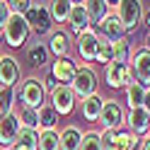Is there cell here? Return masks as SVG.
I'll list each match as a JSON object with an SVG mask.
<instances>
[{
	"label": "cell",
	"mask_w": 150,
	"mask_h": 150,
	"mask_svg": "<svg viewBox=\"0 0 150 150\" xmlns=\"http://www.w3.org/2000/svg\"><path fill=\"white\" fill-rule=\"evenodd\" d=\"M68 34L80 36L85 29H90L92 22H90V15H87V5L85 3H73L70 7V17H68Z\"/></svg>",
	"instance_id": "13"
},
{
	"label": "cell",
	"mask_w": 150,
	"mask_h": 150,
	"mask_svg": "<svg viewBox=\"0 0 150 150\" xmlns=\"http://www.w3.org/2000/svg\"><path fill=\"white\" fill-rule=\"evenodd\" d=\"M131 58V41L128 39H121L114 44V63H128Z\"/></svg>",
	"instance_id": "30"
},
{
	"label": "cell",
	"mask_w": 150,
	"mask_h": 150,
	"mask_svg": "<svg viewBox=\"0 0 150 150\" xmlns=\"http://www.w3.org/2000/svg\"><path fill=\"white\" fill-rule=\"evenodd\" d=\"M20 131H22V124H20V114H5L0 119V150H10L17 138H20Z\"/></svg>",
	"instance_id": "7"
},
{
	"label": "cell",
	"mask_w": 150,
	"mask_h": 150,
	"mask_svg": "<svg viewBox=\"0 0 150 150\" xmlns=\"http://www.w3.org/2000/svg\"><path fill=\"white\" fill-rule=\"evenodd\" d=\"M75 92L70 87H65V85H58L51 95H49V104L58 111V116H65V114H70V111L75 109Z\"/></svg>",
	"instance_id": "10"
},
{
	"label": "cell",
	"mask_w": 150,
	"mask_h": 150,
	"mask_svg": "<svg viewBox=\"0 0 150 150\" xmlns=\"http://www.w3.org/2000/svg\"><path fill=\"white\" fill-rule=\"evenodd\" d=\"M75 73H78V65L70 58H58V61L51 63V78L58 82V85L70 87L73 80H75Z\"/></svg>",
	"instance_id": "14"
},
{
	"label": "cell",
	"mask_w": 150,
	"mask_h": 150,
	"mask_svg": "<svg viewBox=\"0 0 150 150\" xmlns=\"http://www.w3.org/2000/svg\"><path fill=\"white\" fill-rule=\"evenodd\" d=\"M99 140H102V148L104 150H119V131L102 128L99 131Z\"/></svg>",
	"instance_id": "31"
},
{
	"label": "cell",
	"mask_w": 150,
	"mask_h": 150,
	"mask_svg": "<svg viewBox=\"0 0 150 150\" xmlns=\"http://www.w3.org/2000/svg\"><path fill=\"white\" fill-rule=\"evenodd\" d=\"M97 46H99V34L95 27L85 29L80 36H78V56L82 61H97Z\"/></svg>",
	"instance_id": "12"
},
{
	"label": "cell",
	"mask_w": 150,
	"mask_h": 150,
	"mask_svg": "<svg viewBox=\"0 0 150 150\" xmlns=\"http://www.w3.org/2000/svg\"><path fill=\"white\" fill-rule=\"evenodd\" d=\"M126 126H128L131 133H136L138 138H140V136H145V133H148V128H150V111H145L143 107L131 109L128 114H126Z\"/></svg>",
	"instance_id": "17"
},
{
	"label": "cell",
	"mask_w": 150,
	"mask_h": 150,
	"mask_svg": "<svg viewBox=\"0 0 150 150\" xmlns=\"http://www.w3.org/2000/svg\"><path fill=\"white\" fill-rule=\"evenodd\" d=\"M99 36L102 39H107V41H111V44H116V41H121V39H126V29H124V24H121V20L111 12L104 22H102L99 27Z\"/></svg>",
	"instance_id": "15"
},
{
	"label": "cell",
	"mask_w": 150,
	"mask_h": 150,
	"mask_svg": "<svg viewBox=\"0 0 150 150\" xmlns=\"http://www.w3.org/2000/svg\"><path fill=\"white\" fill-rule=\"evenodd\" d=\"M143 97H145V87L140 82H131L126 87V102H128V109H138L143 107Z\"/></svg>",
	"instance_id": "26"
},
{
	"label": "cell",
	"mask_w": 150,
	"mask_h": 150,
	"mask_svg": "<svg viewBox=\"0 0 150 150\" xmlns=\"http://www.w3.org/2000/svg\"><path fill=\"white\" fill-rule=\"evenodd\" d=\"M70 90L75 92V97L80 99H87L92 95H97V73L90 68V65H80L78 73H75V80Z\"/></svg>",
	"instance_id": "5"
},
{
	"label": "cell",
	"mask_w": 150,
	"mask_h": 150,
	"mask_svg": "<svg viewBox=\"0 0 150 150\" xmlns=\"http://www.w3.org/2000/svg\"><path fill=\"white\" fill-rule=\"evenodd\" d=\"M0 56H3V53H0Z\"/></svg>",
	"instance_id": "43"
},
{
	"label": "cell",
	"mask_w": 150,
	"mask_h": 150,
	"mask_svg": "<svg viewBox=\"0 0 150 150\" xmlns=\"http://www.w3.org/2000/svg\"><path fill=\"white\" fill-rule=\"evenodd\" d=\"M99 124H102V128L121 131V126L126 124V111L121 107V102L104 99V107H102V114H99Z\"/></svg>",
	"instance_id": "6"
},
{
	"label": "cell",
	"mask_w": 150,
	"mask_h": 150,
	"mask_svg": "<svg viewBox=\"0 0 150 150\" xmlns=\"http://www.w3.org/2000/svg\"><path fill=\"white\" fill-rule=\"evenodd\" d=\"M46 5H49V15H51L53 24H65L68 22L73 3H68V0H53V3H46Z\"/></svg>",
	"instance_id": "20"
},
{
	"label": "cell",
	"mask_w": 150,
	"mask_h": 150,
	"mask_svg": "<svg viewBox=\"0 0 150 150\" xmlns=\"http://www.w3.org/2000/svg\"><path fill=\"white\" fill-rule=\"evenodd\" d=\"M39 150H61V133L56 128L39 131Z\"/></svg>",
	"instance_id": "25"
},
{
	"label": "cell",
	"mask_w": 150,
	"mask_h": 150,
	"mask_svg": "<svg viewBox=\"0 0 150 150\" xmlns=\"http://www.w3.org/2000/svg\"><path fill=\"white\" fill-rule=\"evenodd\" d=\"M80 150H104V148H102V140H99V133H97V131H87V133H82Z\"/></svg>",
	"instance_id": "32"
},
{
	"label": "cell",
	"mask_w": 150,
	"mask_h": 150,
	"mask_svg": "<svg viewBox=\"0 0 150 150\" xmlns=\"http://www.w3.org/2000/svg\"><path fill=\"white\" fill-rule=\"evenodd\" d=\"M148 138H150V128H148Z\"/></svg>",
	"instance_id": "41"
},
{
	"label": "cell",
	"mask_w": 150,
	"mask_h": 150,
	"mask_svg": "<svg viewBox=\"0 0 150 150\" xmlns=\"http://www.w3.org/2000/svg\"><path fill=\"white\" fill-rule=\"evenodd\" d=\"M17 99L22 102V109H41L46 104V90L39 78H27L17 87Z\"/></svg>",
	"instance_id": "1"
},
{
	"label": "cell",
	"mask_w": 150,
	"mask_h": 150,
	"mask_svg": "<svg viewBox=\"0 0 150 150\" xmlns=\"http://www.w3.org/2000/svg\"><path fill=\"white\" fill-rule=\"evenodd\" d=\"M104 80L111 90H119V87H128L131 82H136L133 73H131L128 63H109L107 70H104Z\"/></svg>",
	"instance_id": "9"
},
{
	"label": "cell",
	"mask_w": 150,
	"mask_h": 150,
	"mask_svg": "<svg viewBox=\"0 0 150 150\" xmlns=\"http://www.w3.org/2000/svg\"><path fill=\"white\" fill-rule=\"evenodd\" d=\"M97 63H114V44L107 41V39H102L99 36V46H97Z\"/></svg>",
	"instance_id": "27"
},
{
	"label": "cell",
	"mask_w": 150,
	"mask_h": 150,
	"mask_svg": "<svg viewBox=\"0 0 150 150\" xmlns=\"http://www.w3.org/2000/svg\"><path fill=\"white\" fill-rule=\"evenodd\" d=\"M102 107H104V99H102L99 95H92V97H87V99L80 102V114H82V119H85V121L95 124V121H99Z\"/></svg>",
	"instance_id": "19"
},
{
	"label": "cell",
	"mask_w": 150,
	"mask_h": 150,
	"mask_svg": "<svg viewBox=\"0 0 150 150\" xmlns=\"http://www.w3.org/2000/svg\"><path fill=\"white\" fill-rule=\"evenodd\" d=\"M46 49H49L51 56H56V61H58V58H68V53H70V34L65 32V29L51 32Z\"/></svg>",
	"instance_id": "16"
},
{
	"label": "cell",
	"mask_w": 150,
	"mask_h": 150,
	"mask_svg": "<svg viewBox=\"0 0 150 150\" xmlns=\"http://www.w3.org/2000/svg\"><path fill=\"white\" fill-rule=\"evenodd\" d=\"M128 68L133 73L136 82H140L143 87H150V51L145 49H138L136 53H131V61H128Z\"/></svg>",
	"instance_id": "8"
},
{
	"label": "cell",
	"mask_w": 150,
	"mask_h": 150,
	"mask_svg": "<svg viewBox=\"0 0 150 150\" xmlns=\"http://www.w3.org/2000/svg\"><path fill=\"white\" fill-rule=\"evenodd\" d=\"M140 145V138L136 136V133H131V131L126 128H121L119 131V150H136Z\"/></svg>",
	"instance_id": "29"
},
{
	"label": "cell",
	"mask_w": 150,
	"mask_h": 150,
	"mask_svg": "<svg viewBox=\"0 0 150 150\" xmlns=\"http://www.w3.org/2000/svg\"><path fill=\"white\" fill-rule=\"evenodd\" d=\"M109 7L114 10V15L121 20L126 32H133L136 27L143 22V3H136V0H121V3H109Z\"/></svg>",
	"instance_id": "2"
},
{
	"label": "cell",
	"mask_w": 150,
	"mask_h": 150,
	"mask_svg": "<svg viewBox=\"0 0 150 150\" xmlns=\"http://www.w3.org/2000/svg\"><path fill=\"white\" fill-rule=\"evenodd\" d=\"M82 131L78 126H65L61 131V150H80Z\"/></svg>",
	"instance_id": "22"
},
{
	"label": "cell",
	"mask_w": 150,
	"mask_h": 150,
	"mask_svg": "<svg viewBox=\"0 0 150 150\" xmlns=\"http://www.w3.org/2000/svg\"><path fill=\"white\" fill-rule=\"evenodd\" d=\"M29 5H32V3H27V0H12V3H7V7H10L12 15H22V17L27 15Z\"/></svg>",
	"instance_id": "34"
},
{
	"label": "cell",
	"mask_w": 150,
	"mask_h": 150,
	"mask_svg": "<svg viewBox=\"0 0 150 150\" xmlns=\"http://www.w3.org/2000/svg\"><path fill=\"white\" fill-rule=\"evenodd\" d=\"M10 150H39V131H29V128H22L20 131V138Z\"/></svg>",
	"instance_id": "23"
},
{
	"label": "cell",
	"mask_w": 150,
	"mask_h": 150,
	"mask_svg": "<svg viewBox=\"0 0 150 150\" xmlns=\"http://www.w3.org/2000/svg\"><path fill=\"white\" fill-rule=\"evenodd\" d=\"M39 111V131H49V128H56V121H58V111H56L49 102L41 107V109H36Z\"/></svg>",
	"instance_id": "24"
},
{
	"label": "cell",
	"mask_w": 150,
	"mask_h": 150,
	"mask_svg": "<svg viewBox=\"0 0 150 150\" xmlns=\"http://www.w3.org/2000/svg\"><path fill=\"white\" fill-rule=\"evenodd\" d=\"M143 22H145V27H148V32H150V10H145V12H143Z\"/></svg>",
	"instance_id": "38"
},
{
	"label": "cell",
	"mask_w": 150,
	"mask_h": 150,
	"mask_svg": "<svg viewBox=\"0 0 150 150\" xmlns=\"http://www.w3.org/2000/svg\"><path fill=\"white\" fill-rule=\"evenodd\" d=\"M143 109L150 111V87H145V97H143Z\"/></svg>",
	"instance_id": "37"
},
{
	"label": "cell",
	"mask_w": 150,
	"mask_h": 150,
	"mask_svg": "<svg viewBox=\"0 0 150 150\" xmlns=\"http://www.w3.org/2000/svg\"><path fill=\"white\" fill-rule=\"evenodd\" d=\"M29 24H27V20L22 15H12L10 17V22L5 24V29H3V39L7 46H12V49H20V46L27 44V39H29Z\"/></svg>",
	"instance_id": "4"
},
{
	"label": "cell",
	"mask_w": 150,
	"mask_h": 150,
	"mask_svg": "<svg viewBox=\"0 0 150 150\" xmlns=\"http://www.w3.org/2000/svg\"><path fill=\"white\" fill-rule=\"evenodd\" d=\"M20 124H22V128L39 131V111L36 109H22L20 111Z\"/></svg>",
	"instance_id": "28"
},
{
	"label": "cell",
	"mask_w": 150,
	"mask_h": 150,
	"mask_svg": "<svg viewBox=\"0 0 150 150\" xmlns=\"http://www.w3.org/2000/svg\"><path fill=\"white\" fill-rule=\"evenodd\" d=\"M140 148H143V150H150V138H148V136L143 138V143H140Z\"/></svg>",
	"instance_id": "39"
},
{
	"label": "cell",
	"mask_w": 150,
	"mask_h": 150,
	"mask_svg": "<svg viewBox=\"0 0 150 150\" xmlns=\"http://www.w3.org/2000/svg\"><path fill=\"white\" fill-rule=\"evenodd\" d=\"M10 17H12V12H10V7H7V3H3V0H0V32H3L5 24L10 22Z\"/></svg>",
	"instance_id": "35"
},
{
	"label": "cell",
	"mask_w": 150,
	"mask_h": 150,
	"mask_svg": "<svg viewBox=\"0 0 150 150\" xmlns=\"http://www.w3.org/2000/svg\"><path fill=\"white\" fill-rule=\"evenodd\" d=\"M41 82H44V90L49 92V95H51V92H53L56 87H58V82H56V80L51 78V75H46V80H41Z\"/></svg>",
	"instance_id": "36"
},
{
	"label": "cell",
	"mask_w": 150,
	"mask_h": 150,
	"mask_svg": "<svg viewBox=\"0 0 150 150\" xmlns=\"http://www.w3.org/2000/svg\"><path fill=\"white\" fill-rule=\"evenodd\" d=\"M85 5H87L90 22H92V24H97V27H99V24L111 15V7H109V3H104V0H90V3H85Z\"/></svg>",
	"instance_id": "21"
},
{
	"label": "cell",
	"mask_w": 150,
	"mask_h": 150,
	"mask_svg": "<svg viewBox=\"0 0 150 150\" xmlns=\"http://www.w3.org/2000/svg\"><path fill=\"white\" fill-rule=\"evenodd\" d=\"M20 75H22L20 61H17L15 56H10V53L0 56V85L12 90L17 82H20Z\"/></svg>",
	"instance_id": "11"
},
{
	"label": "cell",
	"mask_w": 150,
	"mask_h": 150,
	"mask_svg": "<svg viewBox=\"0 0 150 150\" xmlns=\"http://www.w3.org/2000/svg\"><path fill=\"white\" fill-rule=\"evenodd\" d=\"M0 119H3V111H0Z\"/></svg>",
	"instance_id": "42"
},
{
	"label": "cell",
	"mask_w": 150,
	"mask_h": 150,
	"mask_svg": "<svg viewBox=\"0 0 150 150\" xmlns=\"http://www.w3.org/2000/svg\"><path fill=\"white\" fill-rule=\"evenodd\" d=\"M49 58H51V53H49V49H46V44L36 41V44L27 46V61H29L32 68H39V70L46 68V65H49Z\"/></svg>",
	"instance_id": "18"
},
{
	"label": "cell",
	"mask_w": 150,
	"mask_h": 150,
	"mask_svg": "<svg viewBox=\"0 0 150 150\" xmlns=\"http://www.w3.org/2000/svg\"><path fill=\"white\" fill-rule=\"evenodd\" d=\"M24 20H27L29 29L36 36H46V34H51V29H53V22H51L49 5L46 3H32L29 10H27V15H24Z\"/></svg>",
	"instance_id": "3"
},
{
	"label": "cell",
	"mask_w": 150,
	"mask_h": 150,
	"mask_svg": "<svg viewBox=\"0 0 150 150\" xmlns=\"http://www.w3.org/2000/svg\"><path fill=\"white\" fill-rule=\"evenodd\" d=\"M145 49L150 51V32H148V36H145Z\"/></svg>",
	"instance_id": "40"
},
{
	"label": "cell",
	"mask_w": 150,
	"mask_h": 150,
	"mask_svg": "<svg viewBox=\"0 0 150 150\" xmlns=\"http://www.w3.org/2000/svg\"><path fill=\"white\" fill-rule=\"evenodd\" d=\"M15 97H17L15 90H10V87H3V90H0V111H3V116L12 111V99H15Z\"/></svg>",
	"instance_id": "33"
}]
</instances>
